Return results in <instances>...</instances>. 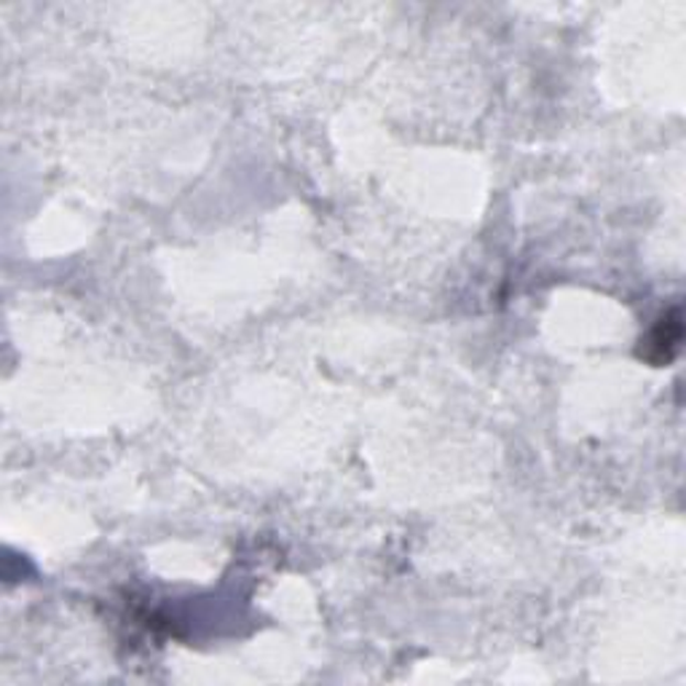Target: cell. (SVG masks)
<instances>
[{
	"mask_svg": "<svg viewBox=\"0 0 686 686\" xmlns=\"http://www.w3.org/2000/svg\"><path fill=\"white\" fill-rule=\"evenodd\" d=\"M641 357L652 364H667L676 357L678 344H682V314L671 312L652 327V333L641 341Z\"/></svg>",
	"mask_w": 686,
	"mask_h": 686,
	"instance_id": "cell-1",
	"label": "cell"
}]
</instances>
